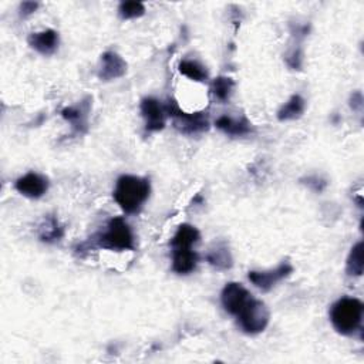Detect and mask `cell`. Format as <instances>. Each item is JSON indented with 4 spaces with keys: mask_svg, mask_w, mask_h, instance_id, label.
Masks as SVG:
<instances>
[{
    "mask_svg": "<svg viewBox=\"0 0 364 364\" xmlns=\"http://www.w3.org/2000/svg\"><path fill=\"white\" fill-rule=\"evenodd\" d=\"M151 194L150 180L137 175H121L114 188V201L126 214H137Z\"/></svg>",
    "mask_w": 364,
    "mask_h": 364,
    "instance_id": "cell-1",
    "label": "cell"
},
{
    "mask_svg": "<svg viewBox=\"0 0 364 364\" xmlns=\"http://www.w3.org/2000/svg\"><path fill=\"white\" fill-rule=\"evenodd\" d=\"M94 244L108 251H134L136 236L129 222L124 218L117 217L110 219L105 231L94 236Z\"/></svg>",
    "mask_w": 364,
    "mask_h": 364,
    "instance_id": "cell-2",
    "label": "cell"
},
{
    "mask_svg": "<svg viewBox=\"0 0 364 364\" xmlns=\"http://www.w3.org/2000/svg\"><path fill=\"white\" fill-rule=\"evenodd\" d=\"M364 306L356 298H342L330 309V320L333 328L343 336L354 335L363 321Z\"/></svg>",
    "mask_w": 364,
    "mask_h": 364,
    "instance_id": "cell-3",
    "label": "cell"
},
{
    "mask_svg": "<svg viewBox=\"0 0 364 364\" xmlns=\"http://www.w3.org/2000/svg\"><path fill=\"white\" fill-rule=\"evenodd\" d=\"M166 111L167 115L174 119L175 129L182 134H198L208 131L210 129V121L205 112H185L174 100H168Z\"/></svg>",
    "mask_w": 364,
    "mask_h": 364,
    "instance_id": "cell-4",
    "label": "cell"
},
{
    "mask_svg": "<svg viewBox=\"0 0 364 364\" xmlns=\"http://www.w3.org/2000/svg\"><path fill=\"white\" fill-rule=\"evenodd\" d=\"M236 317L240 329L247 335H258L268 328L270 313L263 302L252 299Z\"/></svg>",
    "mask_w": 364,
    "mask_h": 364,
    "instance_id": "cell-5",
    "label": "cell"
},
{
    "mask_svg": "<svg viewBox=\"0 0 364 364\" xmlns=\"http://www.w3.org/2000/svg\"><path fill=\"white\" fill-rule=\"evenodd\" d=\"M252 299L254 298L248 292V289L242 286L238 282L226 283V286L222 289L221 293L222 306L232 316H238Z\"/></svg>",
    "mask_w": 364,
    "mask_h": 364,
    "instance_id": "cell-6",
    "label": "cell"
},
{
    "mask_svg": "<svg viewBox=\"0 0 364 364\" xmlns=\"http://www.w3.org/2000/svg\"><path fill=\"white\" fill-rule=\"evenodd\" d=\"M292 272H293V266L288 262H283L277 268L270 269V270H265V272L252 270V272H249L248 277L258 289H261L262 292H269L277 285L280 280L291 276Z\"/></svg>",
    "mask_w": 364,
    "mask_h": 364,
    "instance_id": "cell-7",
    "label": "cell"
},
{
    "mask_svg": "<svg viewBox=\"0 0 364 364\" xmlns=\"http://www.w3.org/2000/svg\"><path fill=\"white\" fill-rule=\"evenodd\" d=\"M141 114L145 119V130L150 133H156L164 130L166 127V118H167V111L166 105L161 104L154 97H147L141 101Z\"/></svg>",
    "mask_w": 364,
    "mask_h": 364,
    "instance_id": "cell-8",
    "label": "cell"
},
{
    "mask_svg": "<svg viewBox=\"0 0 364 364\" xmlns=\"http://www.w3.org/2000/svg\"><path fill=\"white\" fill-rule=\"evenodd\" d=\"M16 191L30 199L42 198L49 191V180L37 173H27L15 182Z\"/></svg>",
    "mask_w": 364,
    "mask_h": 364,
    "instance_id": "cell-9",
    "label": "cell"
},
{
    "mask_svg": "<svg viewBox=\"0 0 364 364\" xmlns=\"http://www.w3.org/2000/svg\"><path fill=\"white\" fill-rule=\"evenodd\" d=\"M90 99L82 101L77 105H71V107H66L61 110V117L67 121V123L71 124V130L74 134L82 136L89 129V114L92 110V104H90Z\"/></svg>",
    "mask_w": 364,
    "mask_h": 364,
    "instance_id": "cell-10",
    "label": "cell"
},
{
    "mask_svg": "<svg viewBox=\"0 0 364 364\" xmlns=\"http://www.w3.org/2000/svg\"><path fill=\"white\" fill-rule=\"evenodd\" d=\"M127 73V63L115 52H105L101 56L99 67V78L101 82H111Z\"/></svg>",
    "mask_w": 364,
    "mask_h": 364,
    "instance_id": "cell-11",
    "label": "cell"
},
{
    "mask_svg": "<svg viewBox=\"0 0 364 364\" xmlns=\"http://www.w3.org/2000/svg\"><path fill=\"white\" fill-rule=\"evenodd\" d=\"M59 33L53 29L31 33L27 38L29 46L43 56L53 54L59 49Z\"/></svg>",
    "mask_w": 364,
    "mask_h": 364,
    "instance_id": "cell-12",
    "label": "cell"
},
{
    "mask_svg": "<svg viewBox=\"0 0 364 364\" xmlns=\"http://www.w3.org/2000/svg\"><path fill=\"white\" fill-rule=\"evenodd\" d=\"M215 126L218 130L225 133L226 136L232 137H244L251 133V123L245 118H232L229 115H221L217 121Z\"/></svg>",
    "mask_w": 364,
    "mask_h": 364,
    "instance_id": "cell-13",
    "label": "cell"
},
{
    "mask_svg": "<svg viewBox=\"0 0 364 364\" xmlns=\"http://www.w3.org/2000/svg\"><path fill=\"white\" fill-rule=\"evenodd\" d=\"M199 255L192 248L173 249V270L178 275H188L195 270Z\"/></svg>",
    "mask_w": 364,
    "mask_h": 364,
    "instance_id": "cell-14",
    "label": "cell"
},
{
    "mask_svg": "<svg viewBox=\"0 0 364 364\" xmlns=\"http://www.w3.org/2000/svg\"><path fill=\"white\" fill-rule=\"evenodd\" d=\"M64 236V228L54 215H48L38 228V238L46 244H56Z\"/></svg>",
    "mask_w": 364,
    "mask_h": 364,
    "instance_id": "cell-15",
    "label": "cell"
},
{
    "mask_svg": "<svg viewBox=\"0 0 364 364\" xmlns=\"http://www.w3.org/2000/svg\"><path fill=\"white\" fill-rule=\"evenodd\" d=\"M199 239H201V235L195 226H192L189 224H182L171 239V248L173 249L192 248L195 244H198Z\"/></svg>",
    "mask_w": 364,
    "mask_h": 364,
    "instance_id": "cell-16",
    "label": "cell"
},
{
    "mask_svg": "<svg viewBox=\"0 0 364 364\" xmlns=\"http://www.w3.org/2000/svg\"><path fill=\"white\" fill-rule=\"evenodd\" d=\"M306 108V101L300 94H293L285 104L277 111V119L285 123V121H293L303 115Z\"/></svg>",
    "mask_w": 364,
    "mask_h": 364,
    "instance_id": "cell-17",
    "label": "cell"
},
{
    "mask_svg": "<svg viewBox=\"0 0 364 364\" xmlns=\"http://www.w3.org/2000/svg\"><path fill=\"white\" fill-rule=\"evenodd\" d=\"M178 70L181 74H184L185 77L192 80V82L202 83L208 78V73H207L205 67L195 60H182L178 64Z\"/></svg>",
    "mask_w": 364,
    "mask_h": 364,
    "instance_id": "cell-18",
    "label": "cell"
},
{
    "mask_svg": "<svg viewBox=\"0 0 364 364\" xmlns=\"http://www.w3.org/2000/svg\"><path fill=\"white\" fill-rule=\"evenodd\" d=\"M233 87H235V82L231 77L221 75V77H217L212 82L211 92L218 101L226 103V101H229V99L233 93Z\"/></svg>",
    "mask_w": 364,
    "mask_h": 364,
    "instance_id": "cell-19",
    "label": "cell"
},
{
    "mask_svg": "<svg viewBox=\"0 0 364 364\" xmlns=\"http://www.w3.org/2000/svg\"><path fill=\"white\" fill-rule=\"evenodd\" d=\"M363 242H357V244L351 248V252L347 258L346 263V273L349 276H361L364 270V259H363Z\"/></svg>",
    "mask_w": 364,
    "mask_h": 364,
    "instance_id": "cell-20",
    "label": "cell"
},
{
    "mask_svg": "<svg viewBox=\"0 0 364 364\" xmlns=\"http://www.w3.org/2000/svg\"><path fill=\"white\" fill-rule=\"evenodd\" d=\"M207 261L210 265H212L219 270H226L232 266V255L229 249L224 245H218L215 249H212L207 255Z\"/></svg>",
    "mask_w": 364,
    "mask_h": 364,
    "instance_id": "cell-21",
    "label": "cell"
},
{
    "mask_svg": "<svg viewBox=\"0 0 364 364\" xmlns=\"http://www.w3.org/2000/svg\"><path fill=\"white\" fill-rule=\"evenodd\" d=\"M118 15L123 20L138 19L145 15V6L141 2H123L118 6Z\"/></svg>",
    "mask_w": 364,
    "mask_h": 364,
    "instance_id": "cell-22",
    "label": "cell"
},
{
    "mask_svg": "<svg viewBox=\"0 0 364 364\" xmlns=\"http://www.w3.org/2000/svg\"><path fill=\"white\" fill-rule=\"evenodd\" d=\"M303 61V52L299 46L293 48L288 54H286V63L293 70H300Z\"/></svg>",
    "mask_w": 364,
    "mask_h": 364,
    "instance_id": "cell-23",
    "label": "cell"
},
{
    "mask_svg": "<svg viewBox=\"0 0 364 364\" xmlns=\"http://www.w3.org/2000/svg\"><path fill=\"white\" fill-rule=\"evenodd\" d=\"M38 8V3L36 2H23L20 5V16L22 17H27L30 15H33Z\"/></svg>",
    "mask_w": 364,
    "mask_h": 364,
    "instance_id": "cell-24",
    "label": "cell"
},
{
    "mask_svg": "<svg viewBox=\"0 0 364 364\" xmlns=\"http://www.w3.org/2000/svg\"><path fill=\"white\" fill-rule=\"evenodd\" d=\"M351 108L353 110H361V107H363V96H361V93L360 92H357V93H354L353 96H351Z\"/></svg>",
    "mask_w": 364,
    "mask_h": 364,
    "instance_id": "cell-25",
    "label": "cell"
}]
</instances>
